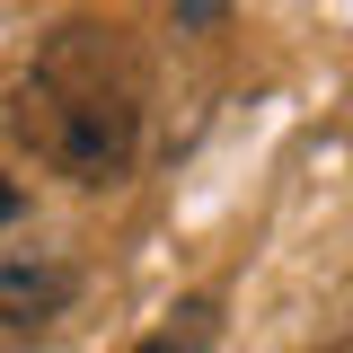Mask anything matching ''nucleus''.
<instances>
[{
    "label": "nucleus",
    "mask_w": 353,
    "mask_h": 353,
    "mask_svg": "<svg viewBox=\"0 0 353 353\" xmlns=\"http://www.w3.org/2000/svg\"><path fill=\"white\" fill-rule=\"evenodd\" d=\"M18 141L71 185H115L141 150V88H132L115 27H53L18 88Z\"/></svg>",
    "instance_id": "1"
},
{
    "label": "nucleus",
    "mask_w": 353,
    "mask_h": 353,
    "mask_svg": "<svg viewBox=\"0 0 353 353\" xmlns=\"http://www.w3.org/2000/svg\"><path fill=\"white\" fill-rule=\"evenodd\" d=\"M71 309V274L36 256H9L0 265V327H53Z\"/></svg>",
    "instance_id": "2"
},
{
    "label": "nucleus",
    "mask_w": 353,
    "mask_h": 353,
    "mask_svg": "<svg viewBox=\"0 0 353 353\" xmlns=\"http://www.w3.org/2000/svg\"><path fill=\"white\" fill-rule=\"evenodd\" d=\"M132 353H203V336H185V345H176V327H168V336H141Z\"/></svg>",
    "instance_id": "3"
},
{
    "label": "nucleus",
    "mask_w": 353,
    "mask_h": 353,
    "mask_svg": "<svg viewBox=\"0 0 353 353\" xmlns=\"http://www.w3.org/2000/svg\"><path fill=\"white\" fill-rule=\"evenodd\" d=\"M221 9H230V0H176V18H185V27H212Z\"/></svg>",
    "instance_id": "4"
},
{
    "label": "nucleus",
    "mask_w": 353,
    "mask_h": 353,
    "mask_svg": "<svg viewBox=\"0 0 353 353\" xmlns=\"http://www.w3.org/2000/svg\"><path fill=\"white\" fill-rule=\"evenodd\" d=\"M9 221H18V185L0 176V230H9Z\"/></svg>",
    "instance_id": "5"
}]
</instances>
